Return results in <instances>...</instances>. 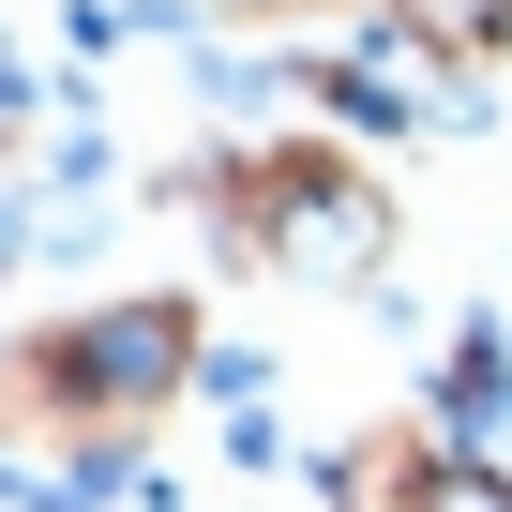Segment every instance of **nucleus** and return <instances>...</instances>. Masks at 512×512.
I'll return each mask as SVG.
<instances>
[{"label":"nucleus","instance_id":"f257e3e1","mask_svg":"<svg viewBox=\"0 0 512 512\" xmlns=\"http://www.w3.org/2000/svg\"><path fill=\"white\" fill-rule=\"evenodd\" d=\"M332 497H347V512H512V482L467 467L452 437H362V452L332 467Z\"/></svg>","mask_w":512,"mask_h":512}]
</instances>
